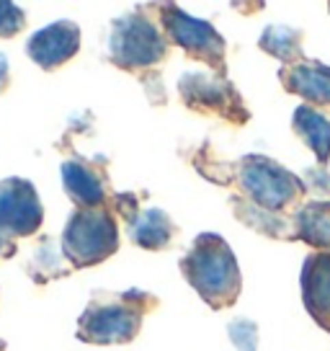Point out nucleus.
I'll return each instance as SVG.
<instances>
[{
  "instance_id": "nucleus-16",
  "label": "nucleus",
  "mask_w": 330,
  "mask_h": 351,
  "mask_svg": "<svg viewBox=\"0 0 330 351\" xmlns=\"http://www.w3.org/2000/svg\"><path fill=\"white\" fill-rule=\"evenodd\" d=\"M292 132L318 158V165H328L330 160V119L315 106L302 104L294 109L292 117Z\"/></svg>"
},
{
  "instance_id": "nucleus-21",
  "label": "nucleus",
  "mask_w": 330,
  "mask_h": 351,
  "mask_svg": "<svg viewBox=\"0 0 330 351\" xmlns=\"http://www.w3.org/2000/svg\"><path fill=\"white\" fill-rule=\"evenodd\" d=\"M227 333H230V339L238 351L258 349V326H255L253 320H248V318L232 320L230 326H227Z\"/></svg>"
},
{
  "instance_id": "nucleus-18",
  "label": "nucleus",
  "mask_w": 330,
  "mask_h": 351,
  "mask_svg": "<svg viewBox=\"0 0 330 351\" xmlns=\"http://www.w3.org/2000/svg\"><path fill=\"white\" fill-rule=\"evenodd\" d=\"M302 42H305L302 29H292L284 23H271L258 36V49H264L266 55L284 62V65H292V62H299L305 57Z\"/></svg>"
},
{
  "instance_id": "nucleus-2",
  "label": "nucleus",
  "mask_w": 330,
  "mask_h": 351,
  "mask_svg": "<svg viewBox=\"0 0 330 351\" xmlns=\"http://www.w3.org/2000/svg\"><path fill=\"white\" fill-rule=\"evenodd\" d=\"M178 269L191 289H196V295L212 310H227L238 302L242 289L240 266L230 243L217 232L196 235L191 251L181 258Z\"/></svg>"
},
{
  "instance_id": "nucleus-23",
  "label": "nucleus",
  "mask_w": 330,
  "mask_h": 351,
  "mask_svg": "<svg viewBox=\"0 0 330 351\" xmlns=\"http://www.w3.org/2000/svg\"><path fill=\"white\" fill-rule=\"evenodd\" d=\"M8 86H11V65H8L5 55L0 52V96L8 90Z\"/></svg>"
},
{
  "instance_id": "nucleus-9",
  "label": "nucleus",
  "mask_w": 330,
  "mask_h": 351,
  "mask_svg": "<svg viewBox=\"0 0 330 351\" xmlns=\"http://www.w3.org/2000/svg\"><path fill=\"white\" fill-rule=\"evenodd\" d=\"M62 189L75 209H90L109 204V176L106 158H80L73 155L62 163Z\"/></svg>"
},
{
  "instance_id": "nucleus-19",
  "label": "nucleus",
  "mask_w": 330,
  "mask_h": 351,
  "mask_svg": "<svg viewBox=\"0 0 330 351\" xmlns=\"http://www.w3.org/2000/svg\"><path fill=\"white\" fill-rule=\"evenodd\" d=\"M305 184V194H312L320 202H330V173L325 165H312L305 168V173L299 176Z\"/></svg>"
},
{
  "instance_id": "nucleus-5",
  "label": "nucleus",
  "mask_w": 330,
  "mask_h": 351,
  "mask_svg": "<svg viewBox=\"0 0 330 351\" xmlns=\"http://www.w3.org/2000/svg\"><path fill=\"white\" fill-rule=\"evenodd\" d=\"M60 245L73 269L99 266L119 251V217L109 204L73 209Z\"/></svg>"
},
{
  "instance_id": "nucleus-15",
  "label": "nucleus",
  "mask_w": 330,
  "mask_h": 351,
  "mask_svg": "<svg viewBox=\"0 0 330 351\" xmlns=\"http://www.w3.org/2000/svg\"><path fill=\"white\" fill-rule=\"evenodd\" d=\"M230 209L235 212V217L240 219L245 228L261 232L266 238L274 241H294V230H292V217H286L281 212H271L248 202V199L232 194L230 197Z\"/></svg>"
},
{
  "instance_id": "nucleus-13",
  "label": "nucleus",
  "mask_w": 330,
  "mask_h": 351,
  "mask_svg": "<svg viewBox=\"0 0 330 351\" xmlns=\"http://www.w3.org/2000/svg\"><path fill=\"white\" fill-rule=\"evenodd\" d=\"M294 241L307 243L309 248L320 253H330V202L309 199L299 204L292 215Z\"/></svg>"
},
{
  "instance_id": "nucleus-10",
  "label": "nucleus",
  "mask_w": 330,
  "mask_h": 351,
  "mask_svg": "<svg viewBox=\"0 0 330 351\" xmlns=\"http://www.w3.org/2000/svg\"><path fill=\"white\" fill-rule=\"evenodd\" d=\"M77 52H80V26L67 19L34 32L26 42V55L47 73L60 70Z\"/></svg>"
},
{
  "instance_id": "nucleus-6",
  "label": "nucleus",
  "mask_w": 330,
  "mask_h": 351,
  "mask_svg": "<svg viewBox=\"0 0 330 351\" xmlns=\"http://www.w3.org/2000/svg\"><path fill=\"white\" fill-rule=\"evenodd\" d=\"M155 11L168 42L181 47L191 60L212 67L217 75L227 77V44L210 21L188 16L173 3H157Z\"/></svg>"
},
{
  "instance_id": "nucleus-22",
  "label": "nucleus",
  "mask_w": 330,
  "mask_h": 351,
  "mask_svg": "<svg viewBox=\"0 0 330 351\" xmlns=\"http://www.w3.org/2000/svg\"><path fill=\"white\" fill-rule=\"evenodd\" d=\"M18 253V243L8 238L5 232H0V261H5V258H13Z\"/></svg>"
},
{
  "instance_id": "nucleus-1",
  "label": "nucleus",
  "mask_w": 330,
  "mask_h": 351,
  "mask_svg": "<svg viewBox=\"0 0 330 351\" xmlns=\"http://www.w3.org/2000/svg\"><path fill=\"white\" fill-rule=\"evenodd\" d=\"M157 307V297L144 289L96 292L77 318L75 336L90 346H124L132 343L147 313Z\"/></svg>"
},
{
  "instance_id": "nucleus-12",
  "label": "nucleus",
  "mask_w": 330,
  "mask_h": 351,
  "mask_svg": "<svg viewBox=\"0 0 330 351\" xmlns=\"http://www.w3.org/2000/svg\"><path fill=\"white\" fill-rule=\"evenodd\" d=\"M302 302L309 318L330 333V253L312 251L302 266Z\"/></svg>"
},
{
  "instance_id": "nucleus-17",
  "label": "nucleus",
  "mask_w": 330,
  "mask_h": 351,
  "mask_svg": "<svg viewBox=\"0 0 330 351\" xmlns=\"http://www.w3.org/2000/svg\"><path fill=\"white\" fill-rule=\"evenodd\" d=\"M73 271V266L67 263L62 245L55 238H39V243L34 245V251L29 253V261H26V274L31 276L36 285H49L55 279H62Z\"/></svg>"
},
{
  "instance_id": "nucleus-4",
  "label": "nucleus",
  "mask_w": 330,
  "mask_h": 351,
  "mask_svg": "<svg viewBox=\"0 0 330 351\" xmlns=\"http://www.w3.org/2000/svg\"><path fill=\"white\" fill-rule=\"evenodd\" d=\"M170 42L165 39L160 23L150 13L132 11L111 21L109 34V62L132 73V75H153L168 57Z\"/></svg>"
},
{
  "instance_id": "nucleus-11",
  "label": "nucleus",
  "mask_w": 330,
  "mask_h": 351,
  "mask_svg": "<svg viewBox=\"0 0 330 351\" xmlns=\"http://www.w3.org/2000/svg\"><path fill=\"white\" fill-rule=\"evenodd\" d=\"M279 80L286 93L299 96L307 106H330V67L320 60L302 57L299 62L284 65L279 70Z\"/></svg>"
},
{
  "instance_id": "nucleus-20",
  "label": "nucleus",
  "mask_w": 330,
  "mask_h": 351,
  "mask_svg": "<svg viewBox=\"0 0 330 351\" xmlns=\"http://www.w3.org/2000/svg\"><path fill=\"white\" fill-rule=\"evenodd\" d=\"M26 29V13L8 0H0V39H13Z\"/></svg>"
},
{
  "instance_id": "nucleus-24",
  "label": "nucleus",
  "mask_w": 330,
  "mask_h": 351,
  "mask_svg": "<svg viewBox=\"0 0 330 351\" xmlns=\"http://www.w3.org/2000/svg\"><path fill=\"white\" fill-rule=\"evenodd\" d=\"M0 351H5V341L0 339Z\"/></svg>"
},
{
  "instance_id": "nucleus-14",
  "label": "nucleus",
  "mask_w": 330,
  "mask_h": 351,
  "mask_svg": "<svg viewBox=\"0 0 330 351\" xmlns=\"http://www.w3.org/2000/svg\"><path fill=\"white\" fill-rule=\"evenodd\" d=\"M127 232H129V241L144 251H165L178 235V228L168 212L150 207L137 212V217L127 225Z\"/></svg>"
},
{
  "instance_id": "nucleus-3",
  "label": "nucleus",
  "mask_w": 330,
  "mask_h": 351,
  "mask_svg": "<svg viewBox=\"0 0 330 351\" xmlns=\"http://www.w3.org/2000/svg\"><path fill=\"white\" fill-rule=\"evenodd\" d=\"M227 186L238 189V197L281 215L297 209L299 199H305L302 178L266 155H242L230 163Z\"/></svg>"
},
{
  "instance_id": "nucleus-8",
  "label": "nucleus",
  "mask_w": 330,
  "mask_h": 351,
  "mask_svg": "<svg viewBox=\"0 0 330 351\" xmlns=\"http://www.w3.org/2000/svg\"><path fill=\"white\" fill-rule=\"evenodd\" d=\"M45 222V207L31 181L11 176L0 181V232L8 238H31Z\"/></svg>"
},
{
  "instance_id": "nucleus-7",
  "label": "nucleus",
  "mask_w": 330,
  "mask_h": 351,
  "mask_svg": "<svg viewBox=\"0 0 330 351\" xmlns=\"http://www.w3.org/2000/svg\"><path fill=\"white\" fill-rule=\"evenodd\" d=\"M178 93L186 109L196 111L201 117H220L235 127L251 121V111L245 106L240 90L217 73H183L178 80Z\"/></svg>"
}]
</instances>
